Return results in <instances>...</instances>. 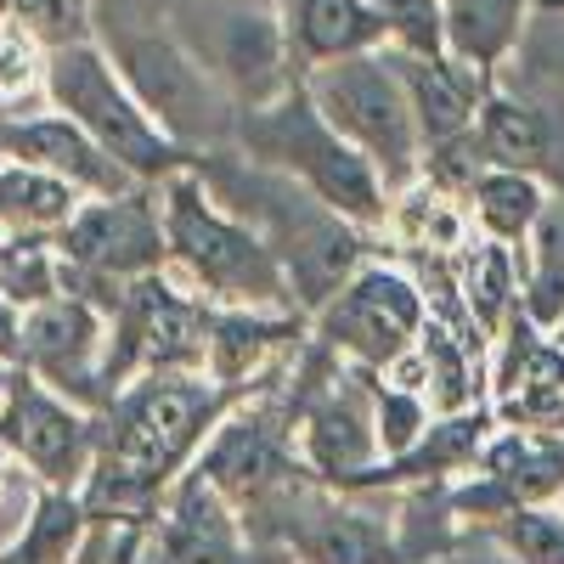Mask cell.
<instances>
[{"label":"cell","instance_id":"1","mask_svg":"<svg viewBox=\"0 0 564 564\" xmlns=\"http://www.w3.org/2000/svg\"><path fill=\"white\" fill-rule=\"evenodd\" d=\"M226 395L209 372H148L113 390L97 412V463L79 486L90 525H135L153 520L164 486L193 468L215 423L226 417Z\"/></svg>","mask_w":564,"mask_h":564},{"label":"cell","instance_id":"2","mask_svg":"<svg viewBox=\"0 0 564 564\" xmlns=\"http://www.w3.org/2000/svg\"><path fill=\"white\" fill-rule=\"evenodd\" d=\"M159 204H164L170 265L186 276L193 294H204L209 305H243V311H289L294 305L289 271H282L271 238L254 231L249 220L226 215L193 164L159 181Z\"/></svg>","mask_w":564,"mask_h":564},{"label":"cell","instance_id":"3","mask_svg":"<svg viewBox=\"0 0 564 564\" xmlns=\"http://www.w3.org/2000/svg\"><path fill=\"white\" fill-rule=\"evenodd\" d=\"M238 141L260 170H276L282 181L305 186L316 204L345 215L350 226H384L390 220L384 175L322 119V108L311 102L305 85H289L282 97L249 108L238 124Z\"/></svg>","mask_w":564,"mask_h":564},{"label":"cell","instance_id":"4","mask_svg":"<svg viewBox=\"0 0 564 564\" xmlns=\"http://www.w3.org/2000/svg\"><path fill=\"white\" fill-rule=\"evenodd\" d=\"M45 102L57 113H68L97 148H108L135 181H170L175 170L193 164V153L170 141L159 130V119L135 102V90L124 85L119 63L102 52L97 40H74V45H52L45 57Z\"/></svg>","mask_w":564,"mask_h":564},{"label":"cell","instance_id":"5","mask_svg":"<svg viewBox=\"0 0 564 564\" xmlns=\"http://www.w3.org/2000/svg\"><path fill=\"white\" fill-rule=\"evenodd\" d=\"M311 102L322 108V119L334 124L356 153L372 159V170L384 175L390 193L412 186L423 175V130L412 113V97L401 85V68L390 52H361V57H339L322 63L305 79Z\"/></svg>","mask_w":564,"mask_h":564},{"label":"cell","instance_id":"6","mask_svg":"<svg viewBox=\"0 0 564 564\" xmlns=\"http://www.w3.org/2000/svg\"><path fill=\"white\" fill-rule=\"evenodd\" d=\"M108 311V356L102 379L108 390H124L148 372H204L209 356V322L215 305L193 289L170 282L164 271H148L135 282H113V300H97Z\"/></svg>","mask_w":564,"mask_h":564},{"label":"cell","instance_id":"7","mask_svg":"<svg viewBox=\"0 0 564 564\" xmlns=\"http://www.w3.org/2000/svg\"><path fill=\"white\" fill-rule=\"evenodd\" d=\"M63 282H135L170 265L159 186H130L119 198H85L52 238Z\"/></svg>","mask_w":564,"mask_h":564},{"label":"cell","instance_id":"8","mask_svg":"<svg viewBox=\"0 0 564 564\" xmlns=\"http://www.w3.org/2000/svg\"><path fill=\"white\" fill-rule=\"evenodd\" d=\"M423 322H430V300L395 265H361L334 300L316 305V334L356 367H379V372L417 345Z\"/></svg>","mask_w":564,"mask_h":564},{"label":"cell","instance_id":"9","mask_svg":"<svg viewBox=\"0 0 564 564\" xmlns=\"http://www.w3.org/2000/svg\"><path fill=\"white\" fill-rule=\"evenodd\" d=\"M124 74V85L135 90V102L159 119V130L170 141H181L186 153H198L204 141L220 135L226 108H220V85L215 74L186 52L170 34H119L108 52Z\"/></svg>","mask_w":564,"mask_h":564},{"label":"cell","instance_id":"10","mask_svg":"<svg viewBox=\"0 0 564 564\" xmlns=\"http://www.w3.org/2000/svg\"><path fill=\"white\" fill-rule=\"evenodd\" d=\"M0 446H7L34 480L79 491L97 463V412L40 384L29 367L12 372V395L0 406Z\"/></svg>","mask_w":564,"mask_h":564},{"label":"cell","instance_id":"11","mask_svg":"<svg viewBox=\"0 0 564 564\" xmlns=\"http://www.w3.org/2000/svg\"><path fill=\"white\" fill-rule=\"evenodd\" d=\"M102 356H108V311L63 289L57 300H45L34 311H23V345H18V367H29L40 384H52L57 395L102 412L113 401L108 379H102Z\"/></svg>","mask_w":564,"mask_h":564},{"label":"cell","instance_id":"12","mask_svg":"<svg viewBox=\"0 0 564 564\" xmlns=\"http://www.w3.org/2000/svg\"><path fill=\"white\" fill-rule=\"evenodd\" d=\"M0 159H18L34 170H52L68 186H79L85 198H119L130 186H148L135 181L108 148H97L68 113H23V119H0Z\"/></svg>","mask_w":564,"mask_h":564},{"label":"cell","instance_id":"13","mask_svg":"<svg viewBox=\"0 0 564 564\" xmlns=\"http://www.w3.org/2000/svg\"><path fill=\"white\" fill-rule=\"evenodd\" d=\"M148 558L153 564H254L238 513L198 468H186V480L175 486L164 525L148 542Z\"/></svg>","mask_w":564,"mask_h":564},{"label":"cell","instance_id":"14","mask_svg":"<svg viewBox=\"0 0 564 564\" xmlns=\"http://www.w3.org/2000/svg\"><path fill=\"white\" fill-rule=\"evenodd\" d=\"M193 468H198V475H204L226 502L265 497V491H276L282 480L294 475V468H289V446L276 441V430H271L260 412H254V417H249V412L220 417Z\"/></svg>","mask_w":564,"mask_h":564},{"label":"cell","instance_id":"15","mask_svg":"<svg viewBox=\"0 0 564 564\" xmlns=\"http://www.w3.org/2000/svg\"><path fill=\"white\" fill-rule=\"evenodd\" d=\"M215 63H220V79L238 90L249 108L282 97V90L294 85V79H289V23H276V18L260 12V7L226 12Z\"/></svg>","mask_w":564,"mask_h":564},{"label":"cell","instance_id":"16","mask_svg":"<svg viewBox=\"0 0 564 564\" xmlns=\"http://www.w3.org/2000/svg\"><path fill=\"white\" fill-rule=\"evenodd\" d=\"M289 547L300 564H401L395 525L379 508L361 502H322L289 525Z\"/></svg>","mask_w":564,"mask_h":564},{"label":"cell","instance_id":"17","mask_svg":"<svg viewBox=\"0 0 564 564\" xmlns=\"http://www.w3.org/2000/svg\"><path fill=\"white\" fill-rule=\"evenodd\" d=\"M305 463L311 475L334 486H361L372 468L384 463L379 430H372V406H361L350 390H334L305 417Z\"/></svg>","mask_w":564,"mask_h":564},{"label":"cell","instance_id":"18","mask_svg":"<svg viewBox=\"0 0 564 564\" xmlns=\"http://www.w3.org/2000/svg\"><path fill=\"white\" fill-rule=\"evenodd\" d=\"M401 68V85L412 97L417 130H423V153L441 148V141L475 130L480 113V74L457 68L452 57H417V52H390Z\"/></svg>","mask_w":564,"mask_h":564},{"label":"cell","instance_id":"19","mask_svg":"<svg viewBox=\"0 0 564 564\" xmlns=\"http://www.w3.org/2000/svg\"><path fill=\"white\" fill-rule=\"evenodd\" d=\"M289 45L300 52V63L322 68V63L390 45V23L379 12V0H294Z\"/></svg>","mask_w":564,"mask_h":564},{"label":"cell","instance_id":"20","mask_svg":"<svg viewBox=\"0 0 564 564\" xmlns=\"http://www.w3.org/2000/svg\"><path fill=\"white\" fill-rule=\"evenodd\" d=\"M441 7V34H446V57L468 74H491L513 40L525 29L531 0H435Z\"/></svg>","mask_w":564,"mask_h":564},{"label":"cell","instance_id":"21","mask_svg":"<svg viewBox=\"0 0 564 564\" xmlns=\"http://www.w3.org/2000/svg\"><path fill=\"white\" fill-rule=\"evenodd\" d=\"M79 204L85 193L63 175L0 159V238H57Z\"/></svg>","mask_w":564,"mask_h":564},{"label":"cell","instance_id":"22","mask_svg":"<svg viewBox=\"0 0 564 564\" xmlns=\"http://www.w3.org/2000/svg\"><path fill=\"white\" fill-rule=\"evenodd\" d=\"M294 334V322L282 311H243V305H215V322H209V356H204V372L220 384V390H238L249 384L254 372L265 367V356Z\"/></svg>","mask_w":564,"mask_h":564},{"label":"cell","instance_id":"23","mask_svg":"<svg viewBox=\"0 0 564 564\" xmlns=\"http://www.w3.org/2000/svg\"><path fill=\"white\" fill-rule=\"evenodd\" d=\"M468 204H475L480 220V238H497L508 249H525L531 231L547 215V186L531 170H508V164H486L475 181L463 186Z\"/></svg>","mask_w":564,"mask_h":564},{"label":"cell","instance_id":"24","mask_svg":"<svg viewBox=\"0 0 564 564\" xmlns=\"http://www.w3.org/2000/svg\"><path fill=\"white\" fill-rule=\"evenodd\" d=\"M90 542V513L79 502V491H57L45 486L23 536L0 553V564H74Z\"/></svg>","mask_w":564,"mask_h":564},{"label":"cell","instance_id":"25","mask_svg":"<svg viewBox=\"0 0 564 564\" xmlns=\"http://www.w3.org/2000/svg\"><path fill=\"white\" fill-rule=\"evenodd\" d=\"M475 135L491 164H508V170H542L547 153H553V124L542 108L531 102H513V97H486L480 113H475Z\"/></svg>","mask_w":564,"mask_h":564},{"label":"cell","instance_id":"26","mask_svg":"<svg viewBox=\"0 0 564 564\" xmlns=\"http://www.w3.org/2000/svg\"><path fill=\"white\" fill-rule=\"evenodd\" d=\"M401 243L412 249H430V254H446V249H468V215L457 209V198L446 193L441 181H412L395 193L390 204V220H384Z\"/></svg>","mask_w":564,"mask_h":564},{"label":"cell","instance_id":"27","mask_svg":"<svg viewBox=\"0 0 564 564\" xmlns=\"http://www.w3.org/2000/svg\"><path fill=\"white\" fill-rule=\"evenodd\" d=\"M463 305L468 316H475L486 334H497V327L520 311V265H513V249L497 243V238H480L468 243L463 254Z\"/></svg>","mask_w":564,"mask_h":564},{"label":"cell","instance_id":"28","mask_svg":"<svg viewBox=\"0 0 564 564\" xmlns=\"http://www.w3.org/2000/svg\"><path fill=\"white\" fill-rule=\"evenodd\" d=\"M468 345L475 339H452L446 322H423L417 334V356H423V390H430V406L435 412H463L475 406V361H468Z\"/></svg>","mask_w":564,"mask_h":564},{"label":"cell","instance_id":"29","mask_svg":"<svg viewBox=\"0 0 564 564\" xmlns=\"http://www.w3.org/2000/svg\"><path fill=\"white\" fill-rule=\"evenodd\" d=\"M63 294V260L52 238H7L0 243V300L18 311H34Z\"/></svg>","mask_w":564,"mask_h":564},{"label":"cell","instance_id":"30","mask_svg":"<svg viewBox=\"0 0 564 564\" xmlns=\"http://www.w3.org/2000/svg\"><path fill=\"white\" fill-rule=\"evenodd\" d=\"M491 536L513 564H564V513H553L547 502L497 513Z\"/></svg>","mask_w":564,"mask_h":564},{"label":"cell","instance_id":"31","mask_svg":"<svg viewBox=\"0 0 564 564\" xmlns=\"http://www.w3.org/2000/svg\"><path fill=\"white\" fill-rule=\"evenodd\" d=\"M430 423H435V406H430V395H423V390H406L395 379H384L379 390H372V430H379L384 463L401 457V452H412Z\"/></svg>","mask_w":564,"mask_h":564},{"label":"cell","instance_id":"32","mask_svg":"<svg viewBox=\"0 0 564 564\" xmlns=\"http://www.w3.org/2000/svg\"><path fill=\"white\" fill-rule=\"evenodd\" d=\"M45 45L12 18L0 23V108H23L29 97H45Z\"/></svg>","mask_w":564,"mask_h":564},{"label":"cell","instance_id":"33","mask_svg":"<svg viewBox=\"0 0 564 564\" xmlns=\"http://www.w3.org/2000/svg\"><path fill=\"white\" fill-rule=\"evenodd\" d=\"M7 18H18L45 52L90 40V0H7Z\"/></svg>","mask_w":564,"mask_h":564},{"label":"cell","instance_id":"34","mask_svg":"<svg viewBox=\"0 0 564 564\" xmlns=\"http://www.w3.org/2000/svg\"><path fill=\"white\" fill-rule=\"evenodd\" d=\"M40 491H45V480H34L29 468L12 457V468L0 475V553H7V547L23 536V525H29V513H34Z\"/></svg>","mask_w":564,"mask_h":564},{"label":"cell","instance_id":"35","mask_svg":"<svg viewBox=\"0 0 564 564\" xmlns=\"http://www.w3.org/2000/svg\"><path fill=\"white\" fill-rule=\"evenodd\" d=\"M12 372H18V361H0V406H7V395H12Z\"/></svg>","mask_w":564,"mask_h":564},{"label":"cell","instance_id":"36","mask_svg":"<svg viewBox=\"0 0 564 564\" xmlns=\"http://www.w3.org/2000/svg\"><path fill=\"white\" fill-rule=\"evenodd\" d=\"M74 564H102V542H85V553H79Z\"/></svg>","mask_w":564,"mask_h":564},{"label":"cell","instance_id":"37","mask_svg":"<svg viewBox=\"0 0 564 564\" xmlns=\"http://www.w3.org/2000/svg\"><path fill=\"white\" fill-rule=\"evenodd\" d=\"M457 564H513L508 553H491V558H457Z\"/></svg>","mask_w":564,"mask_h":564},{"label":"cell","instance_id":"38","mask_svg":"<svg viewBox=\"0 0 564 564\" xmlns=\"http://www.w3.org/2000/svg\"><path fill=\"white\" fill-rule=\"evenodd\" d=\"M0 12H7V0H0Z\"/></svg>","mask_w":564,"mask_h":564}]
</instances>
